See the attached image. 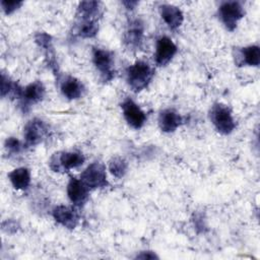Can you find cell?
I'll return each instance as SVG.
<instances>
[{
  "instance_id": "8",
  "label": "cell",
  "mask_w": 260,
  "mask_h": 260,
  "mask_svg": "<svg viewBox=\"0 0 260 260\" xmlns=\"http://www.w3.org/2000/svg\"><path fill=\"white\" fill-rule=\"evenodd\" d=\"M46 94V88L42 81L36 80L22 87L18 98V107L22 113H27L30 108L41 103Z\"/></svg>"
},
{
  "instance_id": "9",
  "label": "cell",
  "mask_w": 260,
  "mask_h": 260,
  "mask_svg": "<svg viewBox=\"0 0 260 260\" xmlns=\"http://www.w3.org/2000/svg\"><path fill=\"white\" fill-rule=\"evenodd\" d=\"M49 133L48 124L39 118L29 120L23 128V144L26 147H32L42 143Z\"/></svg>"
},
{
  "instance_id": "29",
  "label": "cell",
  "mask_w": 260,
  "mask_h": 260,
  "mask_svg": "<svg viewBox=\"0 0 260 260\" xmlns=\"http://www.w3.org/2000/svg\"><path fill=\"white\" fill-rule=\"evenodd\" d=\"M122 4L125 6V8L127 10H133L138 5V2L137 1H123Z\"/></svg>"
},
{
  "instance_id": "5",
  "label": "cell",
  "mask_w": 260,
  "mask_h": 260,
  "mask_svg": "<svg viewBox=\"0 0 260 260\" xmlns=\"http://www.w3.org/2000/svg\"><path fill=\"white\" fill-rule=\"evenodd\" d=\"M35 43L38 45V47L43 51L45 56V62L48 66V68L52 71V73L55 75L56 80L58 81L60 77L62 76L60 72L59 63L57 60V55L53 46V40L52 37L45 32L40 31L35 35Z\"/></svg>"
},
{
  "instance_id": "17",
  "label": "cell",
  "mask_w": 260,
  "mask_h": 260,
  "mask_svg": "<svg viewBox=\"0 0 260 260\" xmlns=\"http://www.w3.org/2000/svg\"><path fill=\"white\" fill-rule=\"evenodd\" d=\"M161 19L172 30L179 28L184 21V14L182 10L172 4H161L158 7Z\"/></svg>"
},
{
  "instance_id": "4",
  "label": "cell",
  "mask_w": 260,
  "mask_h": 260,
  "mask_svg": "<svg viewBox=\"0 0 260 260\" xmlns=\"http://www.w3.org/2000/svg\"><path fill=\"white\" fill-rule=\"evenodd\" d=\"M92 63L99 71L100 78L103 82H109L116 75L114 54L104 48L95 47L92 49Z\"/></svg>"
},
{
  "instance_id": "20",
  "label": "cell",
  "mask_w": 260,
  "mask_h": 260,
  "mask_svg": "<svg viewBox=\"0 0 260 260\" xmlns=\"http://www.w3.org/2000/svg\"><path fill=\"white\" fill-rule=\"evenodd\" d=\"M99 31L98 20L76 19L72 27V35L81 39H91L96 36Z\"/></svg>"
},
{
  "instance_id": "25",
  "label": "cell",
  "mask_w": 260,
  "mask_h": 260,
  "mask_svg": "<svg viewBox=\"0 0 260 260\" xmlns=\"http://www.w3.org/2000/svg\"><path fill=\"white\" fill-rule=\"evenodd\" d=\"M0 4H1L3 12L6 15H9V14H12L14 11H16L18 8H20V6L23 4V2L22 1H4V0H2L0 2Z\"/></svg>"
},
{
  "instance_id": "21",
  "label": "cell",
  "mask_w": 260,
  "mask_h": 260,
  "mask_svg": "<svg viewBox=\"0 0 260 260\" xmlns=\"http://www.w3.org/2000/svg\"><path fill=\"white\" fill-rule=\"evenodd\" d=\"M8 178L13 188L21 191L26 190L29 187L31 181L30 171L25 167L14 169L8 174Z\"/></svg>"
},
{
  "instance_id": "15",
  "label": "cell",
  "mask_w": 260,
  "mask_h": 260,
  "mask_svg": "<svg viewBox=\"0 0 260 260\" xmlns=\"http://www.w3.org/2000/svg\"><path fill=\"white\" fill-rule=\"evenodd\" d=\"M58 82L62 94L67 100H77L84 93L85 87L83 83L72 75H62Z\"/></svg>"
},
{
  "instance_id": "28",
  "label": "cell",
  "mask_w": 260,
  "mask_h": 260,
  "mask_svg": "<svg viewBox=\"0 0 260 260\" xmlns=\"http://www.w3.org/2000/svg\"><path fill=\"white\" fill-rule=\"evenodd\" d=\"M136 259H158V256L152 251H142L140 254H137Z\"/></svg>"
},
{
  "instance_id": "16",
  "label": "cell",
  "mask_w": 260,
  "mask_h": 260,
  "mask_svg": "<svg viewBox=\"0 0 260 260\" xmlns=\"http://www.w3.org/2000/svg\"><path fill=\"white\" fill-rule=\"evenodd\" d=\"M235 63L238 66L257 67L260 64V48L257 45H250L236 50Z\"/></svg>"
},
{
  "instance_id": "1",
  "label": "cell",
  "mask_w": 260,
  "mask_h": 260,
  "mask_svg": "<svg viewBox=\"0 0 260 260\" xmlns=\"http://www.w3.org/2000/svg\"><path fill=\"white\" fill-rule=\"evenodd\" d=\"M154 76V68L146 61L138 60L126 70V80L134 92L145 89Z\"/></svg>"
},
{
  "instance_id": "24",
  "label": "cell",
  "mask_w": 260,
  "mask_h": 260,
  "mask_svg": "<svg viewBox=\"0 0 260 260\" xmlns=\"http://www.w3.org/2000/svg\"><path fill=\"white\" fill-rule=\"evenodd\" d=\"M4 147L9 155H17L22 152V150L25 148L24 144L21 143L17 138L15 137H8L5 140Z\"/></svg>"
},
{
  "instance_id": "13",
  "label": "cell",
  "mask_w": 260,
  "mask_h": 260,
  "mask_svg": "<svg viewBox=\"0 0 260 260\" xmlns=\"http://www.w3.org/2000/svg\"><path fill=\"white\" fill-rule=\"evenodd\" d=\"M178 52L177 45L167 36H161L156 40L154 62L157 66L168 65Z\"/></svg>"
},
{
  "instance_id": "14",
  "label": "cell",
  "mask_w": 260,
  "mask_h": 260,
  "mask_svg": "<svg viewBox=\"0 0 260 260\" xmlns=\"http://www.w3.org/2000/svg\"><path fill=\"white\" fill-rule=\"evenodd\" d=\"M66 190L69 200L76 207L83 206L88 200L89 189L81 182L80 179L71 177L68 181Z\"/></svg>"
},
{
  "instance_id": "6",
  "label": "cell",
  "mask_w": 260,
  "mask_h": 260,
  "mask_svg": "<svg viewBox=\"0 0 260 260\" xmlns=\"http://www.w3.org/2000/svg\"><path fill=\"white\" fill-rule=\"evenodd\" d=\"M245 9L239 1H224L218 7V17L229 31H234L244 17Z\"/></svg>"
},
{
  "instance_id": "27",
  "label": "cell",
  "mask_w": 260,
  "mask_h": 260,
  "mask_svg": "<svg viewBox=\"0 0 260 260\" xmlns=\"http://www.w3.org/2000/svg\"><path fill=\"white\" fill-rule=\"evenodd\" d=\"M19 225L15 220L7 219L2 222V230L8 234H14L17 232Z\"/></svg>"
},
{
  "instance_id": "26",
  "label": "cell",
  "mask_w": 260,
  "mask_h": 260,
  "mask_svg": "<svg viewBox=\"0 0 260 260\" xmlns=\"http://www.w3.org/2000/svg\"><path fill=\"white\" fill-rule=\"evenodd\" d=\"M193 222H194V226L198 233H204L206 231L207 224H206V220L203 217L202 213H196L193 218Z\"/></svg>"
},
{
  "instance_id": "12",
  "label": "cell",
  "mask_w": 260,
  "mask_h": 260,
  "mask_svg": "<svg viewBox=\"0 0 260 260\" xmlns=\"http://www.w3.org/2000/svg\"><path fill=\"white\" fill-rule=\"evenodd\" d=\"M52 216L62 226L73 230L80 220V214L75 205H57L52 210Z\"/></svg>"
},
{
  "instance_id": "22",
  "label": "cell",
  "mask_w": 260,
  "mask_h": 260,
  "mask_svg": "<svg viewBox=\"0 0 260 260\" xmlns=\"http://www.w3.org/2000/svg\"><path fill=\"white\" fill-rule=\"evenodd\" d=\"M22 91V87L13 80L9 75L5 74L4 72L1 73V98L9 96L10 99H16L18 100L20 93Z\"/></svg>"
},
{
  "instance_id": "2",
  "label": "cell",
  "mask_w": 260,
  "mask_h": 260,
  "mask_svg": "<svg viewBox=\"0 0 260 260\" xmlns=\"http://www.w3.org/2000/svg\"><path fill=\"white\" fill-rule=\"evenodd\" d=\"M209 119L215 130L221 135L231 134L236 128L232 110L222 103H215L209 111Z\"/></svg>"
},
{
  "instance_id": "7",
  "label": "cell",
  "mask_w": 260,
  "mask_h": 260,
  "mask_svg": "<svg viewBox=\"0 0 260 260\" xmlns=\"http://www.w3.org/2000/svg\"><path fill=\"white\" fill-rule=\"evenodd\" d=\"M80 180L89 190L102 189L109 185L106 168L100 161L88 165L80 174Z\"/></svg>"
},
{
  "instance_id": "23",
  "label": "cell",
  "mask_w": 260,
  "mask_h": 260,
  "mask_svg": "<svg viewBox=\"0 0 260 260\" xmlns=\"http://www.w3.org/2000/svg\"><path fill=\"white\" fill-rule=\"evenodd\" d=\"M109 171L117 179L123 178L128 171V162L124 157L114 156L109 161Z\"/></svg>"
},
{
  "instance_id": "18",
  "label": "cell",
  "mask_w": 260,
  "mask_h": 260,
  "mask_svg": "<svg viewBox=\"0 0 260 260\" xmlns=\"http://www.w3.org/2000/svg\"><path fill=\"white\" fill-rule=\"evenodd\" d=\"M183 122V117L174 109L162 110L157 118L159 129L165 133H172L176 131Z\"/></svg>"
},
{
  "instance_id": "3",
  "label": "cell",
  "mask_w": 260,
  "mask_h": 260,
  "mask_svg": "<svg viewBox=\"0 0 260 260\" xmlns=\"http://www.w3.org/2000/svg\"><path fill=\"white\" fill-rule=\"evenodd\" d=\"M85 161V157L80 151L64 150L55 152L49 161L50 169L55 173H67L72 169L81 167Z\"/></svg>"
},
{
  "instance_id": "19",
  "label": "cell",
  "mask_w": 260,
  "mask_h": 260,
  "mask_svg": "<svg viewBox=\"0 0 260 260\" xmlns=\"http://www.w3.org/2000/svg\"><path fill=\"white\" fill-rule=\"evenodd\" d=\"M103 14V6L99 1L87 0L79 2L75 17L76 19H84V20H98L101 18Z\"/></svg>"
},
{
  "instance_id": "11",
  "label": "cell",
  "mask_w": 260,
  "mask_h": 260,
  "mask_svg": "<svg viewBox=\"0 0 260 260\" xmlns=\"http://www.w3.org/2000/svg\"><path fill=\"white\" fill-rule=\"evenodd\" d=\"M123 117L127 124L133 129H140L144 126L147 117L141 108L130 98H126L121 103Z\"/></svg>"
},
{
  "instance_id": "10",
  "label": "cell",
  "mask_w": 260,
  "mask_h": 260,
  "mask_svg": "<svg viewBox=\"0 0 260 260\" xmlns=\"http://www.w3.org/2000/svg\"><path fill=\"white\" fill-rule=\"evenodd\" d=\"M144 39V23L140 18H132L127 23L123 34L124 46L130 51H138L142 48Z\"/></svg>"
}]
</instances>
